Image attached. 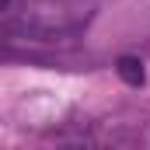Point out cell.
<instances>
[{
    "label": "cell",
    "instance_id": "2",
    "mask_svg": "<svg viewBox=\"0 0 150 150\" xmlns=\"http://www.w3.org/2000/svg\"><path fill=\"white\" fill-rule=\"evenodd\" d=\"M38 4H56V7H74V11H84L87 0H38Z\"/></svg>",
    "mask_w": 150,
    "mask_h": 150
},
{
    "label": "cell",
    "instance_id": "1",
    "mask_svg": "<svg viewBox=\"0 0 150 150\" xmlns=\"http://www.w3.org/2000/svg\"><path fill=\"white\" fill-rule=\"evenodd\" d=\"M115 70H119V77H122L129 87H143V80H147V70H143V63H140L136 56H122V59L115 63Z\"/></svg>",
    "mask_w": 150,
    "mask_h": 150
},
{
    "label": "cell",
    "instance_id": "3",
    "mask_svg": "<svg viewBox=\"0 0 150 150\" xmlns=\"http://www.w3.org/2000/svg\"><path fill=\"white\" fill-rule=\"evenodd\" d=\"M14 7H18V0H0V18H4V14H11Z\"/></svg>",
    "mask_w": 150,
    "mask_h": 150
}]
</instances>
